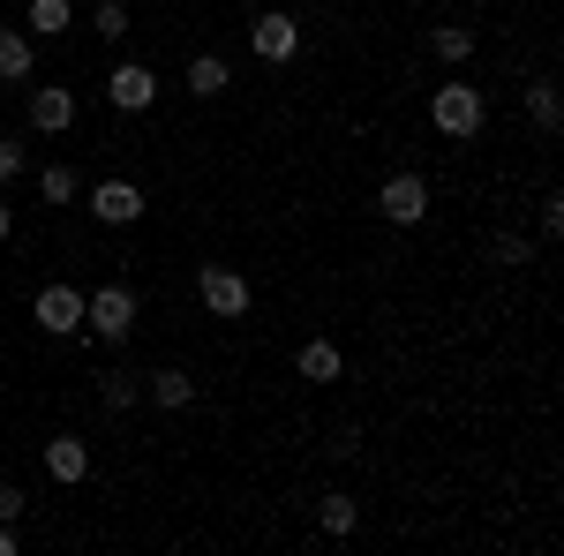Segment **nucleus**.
<instances>
[{"instance_id": "0eeeda50", "label": "nucleus", "mask_w": 564, "mask_h": 556, "mask_svg": "<svg viewBox=\"0 0 564 556\" xmlns=\"http://www.w3.org/2000/svg\"><path fill=\"white\" fill-rule=\"evenodd\" d=\"M249 45H257V61L279 68V61H294V53H302V23H294V15H257Z\"/></svg>"}, {"instance_id": "dca6fc26", "label": "nucleus", "mask_w": 564, "mask_h": 556, "mask_svg": "<svg viewBox=\"0 0 564 556\" xmlns=\"http://www.w3.org/2000/svg\"><path fill=\"white\" fill-rule=\"evenodd\" d=\"M23 76H31V39L0 23V84H23Z\"/></svg>"}, {"instance_id": "7ed1b4c3", "label": "nucleus", "mask_w": 564, "mask_h": 556, "mask_svg": "<svg viewBox=\"0 0 564 556\" xmlns=\"http://www.w3.org/2000/svg\"><path fill=\"white\" fill-rule=\"evenodd\" d=\"M377 211H384L391 226H422V218H430V181H422V173H391L384 188H377Z\"/></svg>"}, {"instance_id": "9d476101", "label": "nucleus", "mask_w": 564, "mask_h": 556, "mask_svg": "<svg viewBox=\"0 0 564 556\" xmlns=\"http://www.w3.org/2000/svg\"><path fill=\"white\" fill-rule=\"evenodd\" d=\"M45 473H53V481H84L90 473V444L84 436H53V444H45Z\"/></svg>"}, {"instance_id": "39448f33", "label": "nucleus", "mask_w": 564, "mask_h": 556, "mask_svg": "<svg viewBox=\"0 0 564 556\" xmlns=\"http://www.w3.org/2000/svg\"><path fill=\"white\" fill-rule=\"evenodd\" d=\"M39 331L76 339V331H84V294H76V286H39Z\"/></svg>"}, {"instance_id": "6e6552de", "label": "nucleus", "mask_w": 564, "mask_h": 556, "mask_svg": "<svg viewBox=\"0 0 564 556\" xmlns=\"http://www.w3.org/2000/svg\"><path fill=\"white\" fill-rule=\"evenodd\" d=\"M106 98H113V106H121V113H143V106H151V98H159V76H151V68H143V61H121V68H113V76H106Z\"/></svg>"}, {"instance_id": "5701e85b", "label": "nucleus", "mask_w": 564, "mask_h": 556, "mask_svg": "<svg viewBox=\"0 0 564 556\" xmlns=\"http://www.w3.org/2000/svg\"><path fill=\"white\" fill-rule=\"evenodd\" d=\"M23 166H31V151H23V143H0V188H8Z\"/></svg>"}, {"instance_id": "b1692460", "label": "nucleus", "mask_w": 564, "mask_h": 556, "mask_svg": "<svg viewBox=\"0 0 564 556\" xmlns=\"http://www.w3.org/2000/svg\"><path fill=\"white\" fill-rule=\"evenodd\" d=\"M497 263H534V249H527L520 233H497Z\"/></svg>"}, {"instance_id": "2eb2a0df", "label": "nucleus", "mask_w": 564, "mask_h": 556, "mask_svg": "<svg viewBox=\"0 0 564 556\" xmlns=\"http://www.w3.org/2000/svg\"><path fill=\"white\" fill-rule=\"evenodd\" d=\"M98 399H106L113 414H129L135 399H143V377H135V369H106V377H98Z\"/></svg>"}, {"instance_id": "a878e982", "label": "nucleus", "mask_w": 564, "mask_h": 556, "mask_svg": "<svg viewBox=\"0 0 564 556\" xmlns=\"http://www.w3.org/2000/svg\"><path fill=\"white\" fill-rule=\"evenodd\" d=\"M8 233H15V218H8V204H0V241H8Z\"/></svg>"}, {"instance_id": "f8f14e48", "label": "nucleus", "mask_w": 564, "mask_h": 556, "mask_svg": "<svg viewBox=\"0 0 564 556\" xmlns=\"http://www.w3.org/2000/svg\"><path fill=\"white\" fill-rule=\"evenodd\" d=\"M143 399L151 406H188L196 399V377L188 369H159V377H143Z\"/></svg>"}, {"instance_id": "20e7f679", "label": "nucleus", "mask_w": 564, "mask_h": 556, "mask_svg": "<svg viewBox=\"0 0 564 556\" xmlns=\"http://www.w3.org/2000/svg\"><path fill=\"white\" fill-rule=\"evenodd\" d=\"M196 294H204L212 316H249V279L226 271V263H204V271H196Z\"/></svg>"}, {"instance_id": "bb28decb", "label": "nucleus", "mask_w": 564, "mask_h": 556, "mask_svg": "<svg viewBox=\"0 0 564 556\" xmlns=\"http://www.w3.org/2000/svg\"><path fill=\"white\" fill-rule=\"evenodd\" d=\"M249 8H257V0H249Z\"/></svg>"}, {"instance_id": "423d86ee", "label": "nucleus", "mask_w": 564, "mask_h": 556, "mask_svg": "<svg viewBox=\"0 0 564 556\" xmlns=\"http://www.w3.org/2000/svg\"><path fill=\"white\" fill-rule=\"evenodd\" d=\"M90 211H98V226H135L143 218V188L135 181H98L90 188Z\"/></svg>"}, {"instance_id": "412c9836", "label": "nucleus", "mask_w": 564, "mask_h": 556, "mask_svg": "<svg viewBox=\"0 0 564 556\" xmlns=\"http://www.w3.org/2000/svg\"><path fill=\"white\" fill-rule=\"evenodd\" d=\"M98 39H129V8L121 0H98Z\"/></svg>"}, {"instance_id": "393cba45", "label": "nucleus", "mask_w": 564, "mask_h": 556, "mask_svg": "<svg viewBox=\"0 0 564 556\" xmlns=\"http://www.w3.org/2000/svg\"><path fill=\"white\" fill-rule=\"evenodd\" d=\"M0 556H15V526H0Z\"/></svg>"}, {"instance_id": "1a4fd4ad", "label": "nucleus", "mask_w": 564, "mask_h": 556, "mask_svg": "<svg viewBox=\"0 0 564 556\" xmlns=\"http://www.w3.org/2000/svg\"><path fill=\"white\" fill-rule=\"evenodd\" d=\"M31 129H39V135H61V129H76V90H61V84H39V90H31Z\"/></svg>"}, {"instance_id": "6ab92c4d", "label": "nucleus", "mask_w": 564, "mask_h": 556, "mask_svg": "<svg viewBox=\"0 0 564 556\" xmlns=\"http://www.w3.org/2000/svg\"><path fill=\"white\" fill-rule=\"evenodd\" d=\"M68 15H76L68 0H31V23H39V39H61V31H68Z\"/></svg>"}, {"instance_id": "aec40b11", "label": "nucleus", "mask_w": 564, "mask_h": 556, "mask_svg": "<svg viewBox=\"0 0 564 556\" xmlns=\"http://www.w3.org/2000/svg\"><path fill=\"white\" fill-rule=\"evenodd\" d=\"M39 188H45V204H68L84 181H76V166H45V173H39Z\"/></svg>"}, {"instance_id": "ddd939ff", "label": "nucleus", "mask_w": 564, "mask_h": 556, "mask_svg": "<svg viewBox=\"0 0 564 556\" xmlns=\"http://www.w3.org/2000/svg\"><path fill=\"white\" fill-rule=\"evenodd\" d=\"M527 113H534V129H542V135H557V129H564V98H557V84H527Z\"/></svg>"}, {"instance_id": "f3484780", "label": "nucleus", "mask_w": 564, "mask_h": 556, "mask_svg": "<svg viewBox=\"0 0 564 556\" xmlns=\"http://www.w3.org/2000/svg\"><path fill=\"white\" fill-rule=\"evenodd\" d=\"M430 53H436V61H467V53H475V31H467V23H436Z\"/></svg>"}, {"instance_id": "4be33fe9", "label": "nucleus", "mask_w": 564, "mask_h": 556, "mask_svg": "<svg viewBox=\"0 0 564 556\" xmlns=\"http://www.w3.org/2000/svg\"><path fill=\"white\" fill-rule=\"evenodd\" d=\"M31 512V497H23V489H15V481H0V526H15V519Z\"/></svg>"}, {"instance_id": "f257e3e1", "label": "nucleus", "mask_w": 564, "mask_h": 556, "mask_svg": "<svg viewBox=\"0 0 564 556\" xmlns=\"http://www.w3.org/2000/svg\"><path fill=\"white\" fill-rule=\"evenodd\" d=\"M84 331H98L106 346H121L135 331V286H98L84 294Z\"/></svg>"}, {"instance_id": "4468645a", "label": "nucleus", "mask_w": 564, "mask_h": 556, "mask_svg": "<svg viewBox=\"0 0 564 556\" xmlns=\"http://www.w3.org/2000/svg\"><path fill=\"white\" fill-rule=\"evenodd\" d=\"M226 84H234V68H226L218 53H196V61H188V90H196V98H218Z\"/></svg>"}, {"instance_id": "f03ea898", "label": "nucleus", "mask_w": 564, "mask_h": 556, "mask_svg": "<svg viewBox=\"0 0 564 556\" xmlns=\"http://www.w3.org/2000/svg\"><path fill=\"white\" fill-rule=\"evenodd\" d=\"M430 121H436V135L467 143V135L481 129V90H475V84H444V90L430 98Z\"/></svg>"}, {"instance_id": "a211bd4d", "label": "nucleus", "mask_w": 564, "mask_h": 556, "mask_svg": "<svg viewBox=\"0 0 564 556\" xmlns=\"http://www.w3.org/2000/svg\"><path fill=\"white\" fill-rule=\"evenodd\" d=\"M316 526H324V534H354V526H361V504L332 489V497H324V512H316Z\"/></svg>"}, {"instance_id": "9b49d317", "label": "nucleus", "mask_w": 564, "mask_h": 556, "mask_svg": "<svg viewBox=\"0 0 564 556\" xmlns=\"http://www.w3.org/2000/svg\"><path fill=\"white\" fill-rule=\"evenodd\" d=\"M294 369H302L308 384H339V369H347V361H339V339H308L302 353H294Z\"/></svg>"}]
</instances>
